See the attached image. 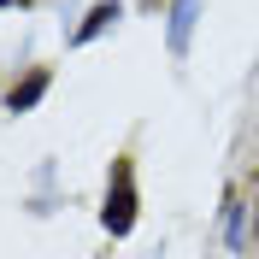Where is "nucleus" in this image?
I'll return each instance as SVG.
<instances>
[{
  "label": "nucleus",
  "mask_w": 259,
  "mask_h": 259,
  "mask_svg": "<svg viewBox=\"0 0 259 259\" xmlns=\"http://www.w3.org/2000/svg\"><path fill=\"white\" fill-rule=\"evenodd\" d=\"M41 89H48V77H41V71H35V77L24 82V89H12V95H6V100H12V112H24V106H30V100L41 95Z\"/></svg>",
  "instance_id": "nucleus-1"
},
{
  "label": "nucleus",
  "mask_w": 259,
  "mask_h": 259,
  "mask_svg": "<svg viewBox=\"0 0 259 259\" xmlns=\"http://www.w3.org/2000/svg\"><path fill=\"white\" fill-rule=\"evenodd\" d=\"M253 242H259V212H253Z\"/></svg>",
  "instance_id": "nucleus-2"
},
{
  "label": "nucleus",
  "mask_w": 259,
  "mask_h": 259,
  "mask_svg": "<svg viewBox=\"0 0 259 259\" xmlns=\"http://www.w3.org/2000/svg\"><path fill=\"white\" fill-rule=\"evenodd\" d=\"M253 183H259V171H253Z\"/></svg>",
  "instance_id": "nucleus-3"
}]
</instances>
